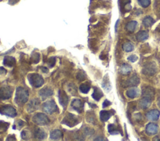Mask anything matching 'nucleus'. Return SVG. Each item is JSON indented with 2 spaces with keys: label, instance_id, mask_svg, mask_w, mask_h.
Wrapping results in <instances>:
<instances>
[{
  "label": "nucleus",
  "instance_id": "27",
  "mask_svg": "<svg viewBox=\"0 0 160 141\" xmlns=\"http://www.w3.org/2000/svg\"><path fill=\"white\" fill-rule=\"evenodd\" d=\"M103 96V93L101 90L99 88L95 87L94 88V92H93V93L92 94V97L93 98V99L98 101H99L100 99H101Z\"/></svg>",
  "mask_w": 160,
  "mask_h": 141
},
{
  "label": "nucleus",
  "instance_id": "32",
  "mask_svg": "<svg viewBox=\"0 0 160 141\" xmlns=\"http://www.w3.org/2000/svg\"><path fill=\"white\" fill-rule=\"evenodd\" d=\"M40 60V54L38 52H33L32 53L31 58H30V62L31 63L36 64Z\"/></svg>",
  "mask_w": 160,
  "mask_h": 141
},
{
  "label": "nucleus",
  "instance_id": "6",
  "mask_svg": "<svg viewBox=\"0 0 160 141\" xmlns=\"http://www.w3.org/2000/svg\"><path fill=\"white\" fill-rule=\"evenodd\" d=\"M0 114L11 117H14L17 115V113L14 107L9 105L0 106Z\"/></svg>",
  "mask_w": 160,
  "mask_h": 141
},
{
  "label": "nucleus",
  "instance_id": "11",
  "mask_svg": "<svg viewBox=\"0 0 160 141\" xmlns=\"http://www.w3.org/2000/svg\"><path fill=\"white\" fill-rule=\"evenodd\" d=\"M40 101L38 98H35L30 101L27 106V111L29 113H33L39 109Z\"/></svg>",
  "mask_w": 160,
  "mask_h": 141
},
{
  "label": "nucleus",
  "instance_id": "39",
  "mask_svg": "<svg viewBox=\"0 0 160 141\" xmlns=\"http://www.w3.org/2000/svg\"><path fill=\"white\" fill-rule=\"evenodd\" d=\"M140 51H141L143 53H148L150 51V47L148 45V44H144L143 45L141 48L139 49Z\"/></svg>",
  "mask_w": 160,
  "mask_h": 141
},
{
  "label": "nucleus",
  "instance_id": "45",
  "mask_svg": "<svg viewBox=\"0 0 160 141\" xmlns=\"http://www.w3.org/2000/svg\"><path fill=\"white\" fill-rule=\"evenodd\" d=\"M17 123H18L17 127L18 126L19 129L21 128V127H22L23 126H24L25 125V123L24 121H21V120H18Z\"/></svg>",
  "mask_w": 160,
  "mask_h": 141
},
{
  "label": "nucleus",
  "instance_id": "3",
  "mask_svg": "<svg viewBox=\"0 0 160 141\" xmlns=\"http://www.w3.org/2000/svg\"><path fill=\"white\" fill-rule=\"evenodd\" d=\"M28 80L33 87L39 88L44 84V79L38 73H30L28 75Z\"/></svg>",
  "mask_w": 160,
  "mask_h": 141
},
{
  "label": "nucleus",
  "instance_id": "43",
  "mask_svg": "<svg viewBox=\"0 0 160 141\" xmlns=\"http://www.w3.org/2000/svg\"><path fill=\"white\" fill-rule=\"evenodd\" d=\"M111 105V103L107 99H106L104 102H103V108H106V107H108L109 106H110Z\"/></svg>",
  "mask_w": 160,
  "mask_h": 141
},
{
  "label": "nucleus",
  "instance_id": "14",
  "mask_svg": "<svg viewBox=\"0 0 160 141\" xmlns=\"http://www.w3.org/2000/svg\"><path fill=\"white\" fill-rule=\"evenodd\" d=\"M39 95L41 97L42 100H45L48 97L51 96L53 95V91L51 88L49 87H45L39 90Z\"/></svg>",
  "mask_w": 160,
  "mask_h": 141
},
{
  "label": "nucleus",
  "instance_id": "1",
  "mask_svg": "<svg viewBox=\"0 0 160 141\" xmlns=\"http://www.w3.org/2000/svg\"><path fill=\"white\" fill-rule=\"evenodd\" d=\"M29 93L28 90L22 87H18L16 88L15 101L18 105H23L28 101Z\"/></svg>",
  "mask_w": 160,
  "mask_h": 141
},
{
  "label": "nucleus",
  "instance_id": "12",
  "mask_svg": "<svg viewBox=\"0 0 160 141\" xmlns=\"http://www.w3.org/2000/svg\"><path fill=\"white\" fill-rule=\"evenodd\" d=\"M139 78L137 75H133L125 81L124 85L125 87H133L136 86L139 83Z\"/></svg>",
  "mask_w": 160,
  "mask_h": 141
},
{
  "label": "nucleus",
  "instance_id": "16",
  "mask_svg": "<svg viewBox=\"0 0 160 141\" xmlns=\"http://www.w3.org/2000/svg\"><path fill=\"white\" fill-rule=\"evenodd\" d=\"M160 113L158 109H153L146 114V117L151 121H156L159 119Z\"/></svg>",
  "mask_w": 160,
  "mask_h": 141
},
{
  "label": "nucleus",
  "instance_id": "10",
  "mask_svg": "<svg viewBox=\"0 0 160 141\" xmlns=\"http://www.w3.org/2000/svg\"><path fill=\"white\" fill-rule=\"evenodd\" d=\"M155 95V91L152 87L150 86H145L142 90V96L145 98H149L153 101L154 99V97Z\"/></svg>",
  "mask_w": 160,
  "mask_h": 141
},
{
  "label": "nucleus",
  "instance_id": "7",
  "mask_svg": "<svg viewBox=\"0 0 160 141\" xmlns=\"http://www.w3.org/2000/svg\"><path fill=\"white\" fill-rule=\"evenodd\" d=\"M58 106L54 100H49L43 104V110L46 113L51 115L56 111H58Z\"/></svg>",
  "mask_w": 160,
  "mask_h": 141
},
{
  "label": "nucleus",
  "instance_id": "18",
  "mask_svg": "<svg viewBox=\"0 0 160 141\" xmlns=\"http://www.w3.org/2000/svg\"><path fill=\"white\" fill-rule=\"evenodd\" d=\"M158 131V126L156 124L149 123L146 127V132L148 135H154Z\"/></svg>",
  "mask_w": 160,
  "mask_h": 141
},
{
  "label": "nucleus",
  "instance_id": "26",
  "mask_svg": "<svg viewBox=\"0 0 160 141\" xmlns=\"http://www.w3.org/2000/svg\"><path fill=\"white\" fill-rule=\"evenodd\" d=\"M136 39H137L139 42L144 41L148 38V33L145 31H139L137 34H136Z\"/></svg>",
  "mask_w": 160,
  "mask_h": 141
},
{
  "label": "nucleus",
  "instance_id": "37",
  "mask_svg": "<svg viewBox=\"0 0 160 141\" xmlns=\"http://www.w3.org/2000/svg\"><path fill=\"white\" fill-rule=\"evenodd\" d=\"M76 78H77V80H78L79 81L81 82V81H83V80H86V75L84 72L80 71L79 72H78L77 73V75H76Z\"/></svg>",
  "mask_w": 160,
  "mask_h": 141
},
{
  "label": "nucleus",
  "instance_id": "22",
  "mask_svg": "<svg viewBox=\"0 0 160 141\" xmlns=\"http://www.w3.org/2000/svg\"><path fill=\"white\" fill-rule=\"evenodd\" d=\"M139 95V90L137 88H131L127 90L126 95L129 98H135Z\"/></svg>",
  "mask_w": 160,
  "mask_h": 141
},
{
  "label": "nucleus",
  "instance_id": "13",
  "mask_svg": "<svg viewBox=\"0 0 160 141\" xmlns=\"http://www.w3.org/2000/svg\"><path fill=\"white\" fill-rule=\"evenodd\" d=\"M71 106L73 109L78 113H81L83 111V103L79 99H74L71 102Z\"/></svg>",
  "mask_w": 160,
  "mask_h": 141
},
{
  "label": "nucleus",
  "instance_id": "28",
  "mask_svg": "<svg viewBox=\"0 0 160 141\" xmlns=\"http://www.w3.org/2000/svg\"><path fill=\"white\" fill-rule=\"evenodd\" d=\"M131 71V67L127 63H124L120 67L119 72L123 75H127Z\"/></svg>",
  "mask_w": 160,
  "mask_h": 141
},
{
  "label": "nucleus",
  "instance_id": "42",
  "mask_svg": "<svg viewBox=\"0 0 160 141\" xmlns=\"http://www.w3.org/2000/svg\"><path fill=\"white\" fill-rule=\"evenodd\" d=\"M138 57L135 55H131L128 57V60L131 62H135L138 60Z\"/></svg>",
  "mask_w": 160,
  "mask_h": 141
},
{
  "label": "nucleus",
  "instance_id": "19",
  "mask_svg": "<svg viewBox=\"0 0 160 141\" xmlns=\"http://www.w3.org/2000/svg\"><path fill=\"white\" fill-rule=\"evenodd\" d=\"M108 132L111 134H117L119 133H121V135H123V131L121 129V126H116L114 124H110L108 127Z\"/></svg>",
  "mask_w": 160,
  "mask_h": 141
},
{
  "label": "nucleus",
  "instance_id": "21",
  "mask_svg": "<svg viewBox=\"0 0 160 141\" xmlns=\"http://www.w3.org/2000/svg\"><path fill=\"white\" fill-rule=\"evenodd\" d=\"M151 101L152 100L150 99L143 97L139 102V106L142 109H147L151 105Z\"/></svg>",
  "mask_w": 160,
  "mask_h": 141
},
{
  "label": "nucleus",
  "instance_id": "38",
  "mask_svg": "<svg viewBox=\"0 0 160 141\" xmlns=\"http://www.w3.org/2000/svg\"><path fill=\"white\" fill-rule=\"evenodd\" d=\"M139 5L143 8H147L151 3V0H138Z\"/></svg>",
  "mask_w": 160,
  "mask_h": 141
},
{
  "label": "nucleus",
  "instance_id": "44",
  "mask_svg": "<svg viewBox=\"0 0 160 141\" xmlns=\"http://www.w3.org/2000/svg\"><path fill=\"white\" fill-rule=\"evenodd\" d=\"M16 137L15 134H10L8 137L7 139H6V140H16Z\"/></svg>",
  "mask_w": 160,
  "mask_h": 141
},
{
  "label": "nucleus",
  "instance_id": "33",
  "mask_svg": "<svg viewBox=\"0 0 160 141\" xmlns=\"http://www.w3.org/2000/svg\"><path fill=\"white\" fill-rule=\"evenodd\" d=\"M90 88H91V86H90V85L88 83H83L79 86L80 91H81V93L85 94L88 93L90 90Z\"/></svg>",
  "mask_w": 160,
  "mask_h": 141
},
{
  "label": "nucleus",
  "instance_id": "25",
  "mask_svg": "<svg viewBox=\"0 0 160 141\" xmlns=\"http://www.w3.org/2000/svg\"><path fill=\"white\" fill-rule=\"evenodd\" d=\"M86 121L88 122L93 124V125H96L97 123V120H96V117L94 112L91 111H89L87 112V114L86 115Z\"/></svg>",
  "mask_w": 160,
  "mask_h": 141
},
{
  "label": "nucleus",
  "instance_id": "41",
  "mask_svg": "<svg viewBox=\"0 0 160 141\" xmlns=\"http://www.w3.org/2000/svg\"><path fill=\"white\" fill-rule=\"evenodd\" d=\"M68 86H69V91L70 92V93H71L72 95H75V93H77V88H76L75 85H74V84L71 83V84H69Z\"/></svg>",
  "mask_w": 160,
  "mask_h": 141
},
{
  "label": "nucleus",
  "instance_id": "47",
  "mask_svg": "<svg viewBox=\"0 0 160 141\" xmlns=\"http://www.w3.org/2000/svg\"><path fill=\"white\" fill-rule=\"evenodd\" d=\"M18 0H9L8 1V4L11 5H14L16 3H17Z\"/></svg>",
  "mask_w": 160,
  "mask_h": 141
},
{
  "label": "nucleus",
  "instance_id": "8",
  "mask_svg": "<svg viewBox=\"0 0 160 141\" xmlns=\"http://www.w3.org/2000/svg\"><path fill=\"white\" fill-rule=\"evenodd\" d=\"M13 90L9 86H3L0 88V100L8 99L11 97Z\"/></svg>",
  "mask_w": 160,
  "mask_h": 141
},
{
  "label": "nucleus",
  "instance_id": "31",
  "mask_svg": "<svg viewBox=\"0 0 160 141\" xmlns=\"http://www.w3.org/2000/svg\"><path fill=\"white\" fill-rule=\"evenodd\" d=\"M155 23V20L153 19L151 17L146 16L143 20V24L146 28L151 27Z\"/></svg>",
  "mask_w": 160,
  "mask_h": 141
},
{
  "label": "nucleus",
  "instance_id": "51",
  "mask_svg": "<svg viewBox=\"0 0 160 141\" xmlns=\"http://www.w3.org/2000/svg\"><path fill=\"white\" fill-rule=\"evenodd\" d=\"M158 16H159V18H160V6H159V8L158 10Z\"/></svg>",
  "mask_w": 160,
  "mask_h": 141
},
{
  "label": "nucleus",
  "instance_id": "20",
  "mask_svg": "<svg viewBox=\"0 0 160 141\" xmlns=\"http://www.w3.org/2000/svg\"><path fill=\"white\" fill-rule=\"evenodd\" d=\"M3 65L8 67H13L16 65V59L11 56H6L3 60Z\"/></svg>",
  "mask_w": 160,
  "mask_h": 141
},
{
  "label": "nucleus",
  "instance_id": "40",
  "mask_svg": "<svg viewBox=\"0 0 160 141\" xmlns=\"http://www.w3.org/2000/svg\"><path fill=\"white\" fill-rule=\"evenodd\" d=\"M30 133L27 130H23L21 134V138L24 140H29L30 138Z\"/></svg>",
  "mask_w": 160,
  "mask_h": 141
},
{
  "label": "nucleus",
  "instance_id": "5",
  "mask_svg": "<svg viewBox=\"0 0 160 141\" xmlns=\"http://www.w3.org/2000/svg\"><path fill=\"white\" fill-rule=\"evenodd\" d=\"M157 66L156 63L153 62H149L146 63L143 67L142 73L144 75L148 76H153L157 72Z\"/></svg>",
  "mask_w": 160,
  "mask_h": 141
},
{
  "label": "nucleus",
  "instance_id": "24",
  "mask_svg": "<svg viewBox=\"0 0 160 141\" xmlns=\"http://www.w3.org/2000/svg\"><path fill=\"white\" fill-rule=\"evenodd\" d=\"M63 132L60 130L56 129L53 130V131L50 134V139L51 140H60L63 138Z\"/></svg>",
  "mask_w": 160,
  "mask_h": 141
},
{
  "label": "nucleus",
  "instance_id": "23",
  "mask_svg": "<svg viewBox=\"0 0 160 141\" xmlns=\"http://www.w3.org/2000/svg\"><path fill=\"white\" fill-rule=\"evenodd\" d=\"M34 136L36 139L38 140H44L47 137V134L44 130L41 129H37L35 130Z\"/></svg>",
  "mask_w": 160,
  "mask_h": 141
},
{
  "label": "nucleus",
  "instance_id": "50",
  "mask_svg": "<svg viewBox=\"0 0 160 141\" xmlns=\"http://www.w3.org/2000/svg\"><path fill=\"white\" fill-rule=\"evenodd\" d=\"M158 106L160 108V96L158 98Z\"/></svg>",
  "mask_w": 160,
  "mask_h": 141
},
{
  "label": "nucleus",
  "instance_id": "46",
  "mask_svg": "<svg viewBox=\"0 0 160 141\" xmlns=\"http://www.w3.org/2000/svg\"><path fill=\"white\" fill-rule=\"evenodd\" d=\"M6 72V70L3 67H0V75H5Z\"/></svg>",
  "mask_w": 160,
  "mask_h": 141
},
{
  "label": "nucleus",
  "instance_id": "9",
  "mask_svg": "<svg viewBox=\"0 0 160 141\" xmlns=\"http://www.w3.org/2000/svg\"><path fill=\"white\" fill-rule=\"evenodd\" d=\"M58 99L59 102L64 109H66L69 102V97L64 90H59L58 92Z\"/></svg>",
  "mask_w": 160,
  "mask_h": 141
},
{
  "label": "nucleus",
  "instance_id": "2",
  "mask_svg": "<svg viewBox=\"0 0 160 141\" xmlns=\"http://www.w3.org/2000/svg\"><path fill=\"white\" fill-rule=\"evenodd\" d=\"M81 121V119L79 117L73 114L68 113L61 121V124L68 126V127H73L75 126Z\"/></svg>",
  "mask_w": 160,
  "mask_h": 141
},
{
  "label": "nucleus",
  "instance_id": "36",
  "mask_svg": "<svg viewBox=\"0 0 160 141\" xmlns=\"http://www.w3.org/2000/svg\"><path fill=\"white\" fill-rule=\"evenodd\" d=\"M56 59L55 57H54L49 58L48 59H47V61H46L49 68H53V67H54L56 64Z\"/></svg>",
  "mask_w": 160,
  "mask_h": 141
},
{
  "label": "nucleus",
  "instance_id": "15",
  "mask_svg": "<svg viewBox=\"0 0 160 141\" xmlns=\"http://www.w3.org/2000/svg\"><path fill=\"white\" fill-rule=\"evenodd\" d=\"M115 111L114 110H109V111H106V110H103L100 111L99 113V116L100 119L103 122H106L113 115L115 114Z\"/></svg>",
  "mask_w": 160,
  "mask_h": 141
},
{
  "label": "nucleus",
  "instance_id": "30",
  "mask_svg": "<svg viewBox=\"0 0 160 141\" xmlns=\"http://www.w3.org/2000/svg\"><path fill=\"white\" fill-rule=\"evenodd\" d=\"M138 26V22L136 21H131L128 22L126 26V29L128 31L130 32H133L135 31V29L137 28Z\"/></svg>",
  "mask_w": 160,
  "mask_h": 141
},
{
  "label": "nucleus",
  "instance_id": "34",
  "mask_svg": "<svg viewBox=\"0 0 160 141\" xmlns=\"http://www.w3.org/2000/svg\"><path fill=\"white\" fill-rule=\"evenodd\" d=\"M123 49L126 52H130L134 50V46L131 42H126L123 45Z\"/></svg>",
  "mask_w": 160,
  "mask_h": 141
},
{
  "label": "nucleus",
  "instance_id": "49",
  "mask_svg": "<svg viewBox=\"0 0 160 141\" xmlns=\"http://www.w3.org/2000/svg\"><path fill=\"white\" fill-rule=\"evenodd\" d=\"M118 22H119V20H118L117 22H116V26H115V31H116V32L117 31V26H118Z\"/></svg>",
  "mask_w": 160,
  "mask_h": 141
},
{
  "label": "nucleus",
  "instance_id": "29",
  "mask_svg": "<svg viewBox=\"0 0 160 141\" xmlns=\"http://www.w3.org/2000/svg\"><path fill=\"white\" fill-rule=\"evenodd\" d=\"M102 86L106 92H109L111 90V85H110V82L108 75H106L104 77V79H103V81L102 82Z\"/></svg>",
  "mask_w": 160,
  "mask_h": 141
},
{
  "label": "nucleus",
  "instance_id": "4",
  "mask_svg": "<svg viewBox=\"0 0 160 141\" xmlns=\"http://www.w3.org/2000/svg\"><path fill=\"white\" fill-rule=\"evenodd\" d=\"M33 122L38 126H45L49 123L50 121L45 114L38 113L33 117Z\"/></svg>",
  "mask_w": 160,
  "mask_h": 141
},
{
  "label": "nucleus",
  "instance_id": "17",
  "mask_svg": "<svg viewBox=\"0 0 160 141\" xmlns=\"http://www.w3.org/2000/svg\"><path fill=\"white\" fill-rule=\"evenodd\" d=\"M131 0H119V7L122 13H126L131 9Z\"/></svg>",
  "mask_w": 160,
  "mask_h": 141
},
{
  "label": "nucleus",
  "instance_id": "35",
  "mask_svg": "<svg viewBox=\"0 0 160 141\" xmlns=\"http://www.w3.org/2000/svg\"><path fill=\"white\" fill-rule=\"evenodd\" d=\"M9 126V123L0 121V132H6Z\"/></svg>",
  "mask_w": 160,
  "mask_h": 141
},
{
  "label": "nucleus",
  "instance_id": "48",
  "mask_svg": "<svg viewBox=\"0 0 160 141\" xmlns=\"http://www.w3.org/2000/svg\"><path fill=\"white\" fill-rule=\"evenodd\" d=\"M41 71L43 72H44V73H48L49 72V70H48V69L47 68H46V67H41Z\"/></svg>",
  "mask_w": 160,
  "mask_h": 141
}]
</instances>
